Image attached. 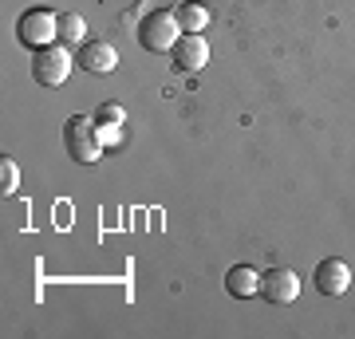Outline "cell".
<instances>
[{
	"mask_svg": "<svg viewBox=\"0 0 355 339\" xmlns=\"http://www.w3.org/2000/svg\"><path fill=\"white\" fill-rule=\"evenodd\" d=\"M0 182H4V193H12L20 186V170H16L12 158H4V166H0Z\"/></svg>",
	"mask_w": 355,
	"mask_h": 339,
	"instance_id": "obj_13",
	"label": "cell"
},
{
	"mask_svg": "<svg viewBox=\"0 0 355 339\" xmlns=\"http://www.w3.org/2000/svg\"><path fill=\"white\" fill-rule=\"evenodd\" d=\"M186 36L182 24H178L174 12H166V8H154L139 20V44L154 55H166V51H174V44Z\"/></svg>",
	"mask_w": 355,
	"mask_h": 339,
	"instance_id": "obj_2",
	"label": "cell"
},
{
	"mask_svg": "<svg viewBox=\"0 0 355 339\" xmlns=\"http://www.w3.org/2000/svg\"><path fill=\"white\" fill-rule=\"evenodd\" d=\"M60 40L64 44H87V24L79 12H60Z\"/></svg>",
	"mask_w": 355,
	"mask_h": 339,
	"instance_id": "obj_10",
	"label": "cell"
},
{
	"mask_svg": "<svg viewBox=\"0 0 355 339\" xmlns=\"http://www.w3.org/2000/svg\"><path fill=\"white\" fill-rule=\"evenodd\" d=\"M225 288L233 292V296H257L261 292V272L257 268H249V264H237V268H229L225 272Z\"/></svg>",
	"mask_w": 355,
	"mask_h": 339,
	"instance_id": "obj_9",
	"label": "cell"
},
{
	"mask_svg": "<svg viewBox=\"0 0 355 339\" xmlns=\"http://www.w3.org/2000/svg\"><path fill=\"white\" fill-rule=\"evenodd\" d=\"M95 119H99V123H107V126H119V123H123V119H127V111H123L119 103H103V107H99V114H95Z\"/></svg>",
	"mask_w": 355,
	"mask_h": 339,
	"instance_id": "obj_12",
	"label": "cell"
},
{
	"mask_svg": "<svg viewBox=\"0 0 355 339\" xmlns=\"http://www.w3.org/2000/svg\"><path fill=\"white\" fill-rule=\"evenodd\" d=\"M67 76H71V51L67 48H48L36 51V60H32V79H36L40 87H64Z\"/></svg>",
	"mask_w": 355,
	"mask_h": 339,
	"instance_id": "obj_4",
	"label": "cell"
},
{
	"mask_svg": "<svg viewBox=\"0 0 355 339\" xmlns=\"http://www.w3.org/2000/svg\"><path fill=\"white\" fill-rule=\"evenodd\" d=\"M99 119H87V114H71L64 123V146L67 154L83 166H95L103 158V134H99Z\"/></svg>",
	"mask_w": 355,
	"mask_h": 339,
	"instance_id": "obj_1",
	"label": "cell"
},
{
	"mask_svg": "<svg viewBox=\"0 0 355 339\" xmlns=\"http://www.w3.org/2000/svg\"><path fill=\"white\" fill-rule=\"evenodd\" d=\"M174 67L178 71H202L205 63H209V44H205L202 32H186V36L174 44Z\"/></svg>",
	"mask_w": 355,
	"mask_h": 339,
	"instance_id": "obj_6",
	"label": "cell"
},
{
	"mask_svg": "<svg viewBox=\"0 0 355 339\" xmlns=\"http://www.w3.org/2000/svg\"><path fill=\"white\" fill-rule=\"evenodd\" d=\"M174 16H178V24H182V32H202L209 24V12H205L202 4H193V0H186Z\"/></svg>",
	"mask_w": 355,
	"mask_h": 339,
	"instance_id": "obj_11",
	"label": "cell"
},
{
	"mask_svg": "<svg viewBox=\"0 0 355 339\" xmlns=\"http://www.w3.org/2000/svg\"><path fill=\"white\" fill-rule=\"evenodd\" d=\"M76 63L91 76H111L114 67H119V51L111 44H103V40H87V44H79V55Z\"/></svg>",
	"mask_w": 355,
	"mask_h": 339,
	"instance_id": "obj_7",
	"label": "cell"
},
{
	"mask_svg": "<svg viewBox=\"0 0 355 339\" xmlns=\"http://www.w3.org/2000/svg\"><path fill=\"white\" fill-rule=\"evenodd\" d=\"M16 40L32 51L48 48L51 40H60V16L48 12V8H28V12L16 20Z\"/></svg>",
	"mask_w": 355,
	"mask_h": 339,
	"instance_id": "obj_3",
	"label": "cell"
},
{
	"mask_svg": "<svg viewBox=\"0 0 355 339\" xmlns=\"http://www.w3.org/2000/svg\"><path fill=\"white\" fill-rule=\"evenodd\" d=\"M347 284H352V268H347V261L328 257V261L316 264V292L320 296H343Z\"/></svg>",
	"mask_w": 355,
	"mask_h": 339,
	"instance_id": "obj_8",
	"label": "cell"
},
{
	"mask_svg": "<svg viewBox=\"0 0 355 339\" xmlns=\"http://www.w3.org/2000/svg\"><path fill=\"white\" fill-rule=\"evenodd\" d=\"M261 296L268 304H292L300 296V277L292 268H268L261 272Z\"/></svg>",
	"mask_w": 355,
	"mask_h": 339,
	"instance_id": "obj_5",
	"label": "cell"
}]
</instances>
